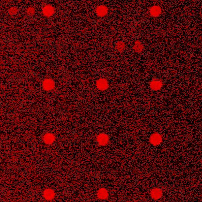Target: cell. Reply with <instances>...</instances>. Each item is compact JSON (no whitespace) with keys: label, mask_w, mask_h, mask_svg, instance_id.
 I'll list each match as a JSON object with an SVG mask.
<instances>
[{"label":"cell","mask_w":202,"mask_h":202,"mask_svg":"<svg viewBox=\"0 0 202 202\" xmlns=\"http://www.w3.org/2000/svg\"><path fill=\"white\" fill-rule=\"evenodd\" d=\"M55 196V191L51 188H46L43 192V197L47 201H51Z\"/></svg>","instance_id":"obj_1"},{"label":"cell","mask_w":202,"mask_h":202,"mask_svg":"<svg viewBox=\"0 0 202 202\" xmlns=\"http://www.w3.org/2000/svg\"><path fill=\"white\" fill-rule=\"evenodd\" d=\"M54 83L51 79H46L43 83V86L44 89L47 91H50L54 87Z\"/></svg>","instance_id":"obj_6"},{"label":"cell","mask_w":202,"mask_h":202,"mask_svg":"<svg viewBox=\"0 0 202 202\" xmlns=\"http://www.w3.org/2000/svg\"><path fill=\"white\" fill-rule=\"evenodd\" d=\"M96 86L100 90H105L108 87V83L106 79H101L96 81Z\"/></svg>","instance_id":"obj_4"},{"label":"cell","mask_w":202,"mask_h":202,"mask_svg":"<svg viewBox=\"0 0 202 202\" xmlns=\"http://www.w3.org/2000/svg\"><path fill=\"white\" fill-rule=\"evenodd\" d=\"M96 13L98 16L100 17H104L107 14V7L104 6H100L96 9Z\"/></svg>","instance_id":"obj_11"},{"label":"cell","mask_w":202,"mask_h":202,"mask_svg":"<svg viewBox=\"0 0 202 202\" xmlns=\"http://www.w3.org/2000/svg\"><path fill=\"white\" fill-rule=\"evenodd\" d=\"M161 13V9L158 6H154L150 10V14L153 17H158Z\"/></svg>","instance_id":"obj_12"},{"label":"cell","mask_w":202,"mask_h":202,"mask_svg":"<svg viewBox=\"0 0 202 202\" xmlns=\"http://www.w3.org/2000/svg\"><path fill=\"white\" fill-rule=\"evenodd\" d=\"M55 140L54 135L50 133L46 134L43 137V141L47 144H52L54 142Z\"/></svg>","instance_id":"obj_9"},{"label":"cell","mask_w":202,"mask_h":202,"mask_svg":"<svg viewBox=\"0 0 202 202\" xmlns=\"http://www.w3.org/2000/svg\"><path fill=\"white\" fill-rule=\"evenodd\" d=\"M27 14L29 16L33 15L35 13V9L33 7H29L26 10Z\"/></svg>","instance_id":"obj_15"},{"label":"cell","mask_w":202,"mask_h":202,"mask_svg":"<svg viewBox=\"0 0 202 202\" xmlns=\"http://www.w3.org/2000/svg\"><path fill=\"white\" fill-rule=\"evenodd\" d=\"M116 48L119 51H123L125 49V44L122 41H119L116 44Z\"/></svg>","instance_id":"obj_14"},{"label":"cell","mask_w":202,"mask_h":202,"mask_svg":"<svg viewBox=\"0 0 202 202\" xmlns=\"http://www.w3.org/2000/svg\"><path fill=\"white\" fill-rule=\"evenodd\" d=\"M150 194L152 197L154 199H158L162 196V190L158 188H153L151 190Z\"/></svg>","instance_id":"obj_8"},{"label":"cell","mask_w":202,"mask_h":202,"mask_svg":"<svg viewBox=\"0 0 202 202\" xmlns=\"http://www.w3.org/2000/svg\"><path fill=\"white\" fill-rule=\"evenodd\" d=\"M150 86L152 89L157 91L161 89L162 86V82L160 80L153 79L150 84Z\"/></svg>","instance_id":"obj_5"},{"label":"cell","mask_w":202,"mask_h":202,"mask_svg":"<svg viewBox=\"0 0 202 202\" xmlns=\"http://www.w3.org/2000/svg\"><path fill=\"white\" fill-rule=\"evenodd\" d=\"M54 9L52 6L48 5L43 9V13L46 17H51L54 13Z\"/></svg>","instance_id":"obj_7"},{"label":"cell","mask_w":202,"mask_h":202,"mask_svg":"<svg viewBox=\"0 0 202 202\" xmlns=\"http://www.w3.org/2000/svg\"><path fill=\"white\" fill-rule=\"evenodd\" d=\"M96 140L99 145L105 146L107 145L109 143V138L107 135H106V134L101 133L97 136Z\"/></svg>","instance_id":"obj_3"},{"label":"cell","mask_w":202,"mask_h":202,"mask_svg":"<svg viewBox=\"0 0 202 202\" xmlns=\"http://www.w3.org/2000/svg\"><path fill=\"white\" fill-rule=\"evenodd\" d=\"M18 10L17 7H11L9 10V13L10 15H15V14H17L18 13Z\"/></svg>","instance_id":"obj_16"},{"label":"cell","mask_w":202,"mask_h":202,"mask_svg":"<svg viewBox=\"0 0 202 202\" xmlns=\"http://www.w3.org/2000/svg\"><path fill=\"white\" fill-rule=\"evenodd\" d=\"M133 49L135 51L137 52H142L143 49V46L140 41H137L135 43Z\"/></svg>","instance_id":"obj_13"},{"label":"cell","mask_w":202,"mask_h":202,"mask_svg":"<svg viewBox=\"0 0 202 202\" xmlns=\"http://www.w3.org/2000/svg\"><path fill=\"white\" fill-rule=\"evenodd\" d=\"M108 193L107 190L104 188L99 189L97 193V196L99 199L101 200H105L108 197Z\"/></svg>","instance_id":"obj_10"},{"label":"cell","mask_w":202,"mask_h":202,"mask_svg":"<svg viewBox=\"0 0 202 202\" xmlns=\"http://www.w3.org/2000/svg\"><path fill=\"white\" fill-rule=\"evenodd\" d=\"M150 143L154 146H158L162 142V136L160 134L155 133L153 134L150 138Z\"/></svg>","instance_id":"obj_2"}]
</instances>
